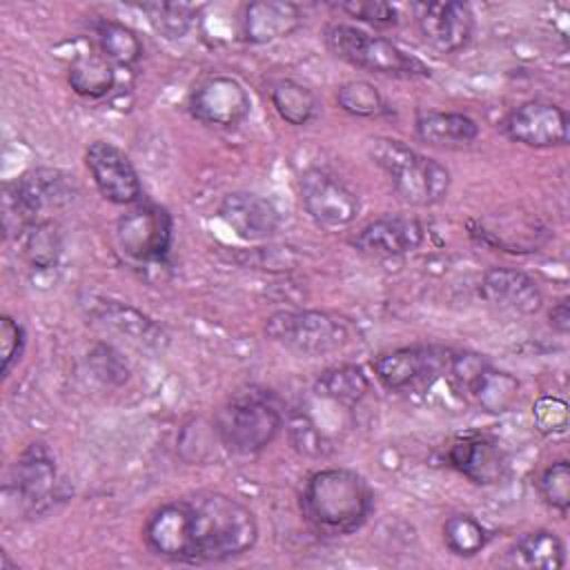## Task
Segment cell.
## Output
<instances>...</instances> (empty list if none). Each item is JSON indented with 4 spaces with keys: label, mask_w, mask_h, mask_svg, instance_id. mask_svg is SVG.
Wrapping results in <instances>:
<instances>
[{
    "label": "cell",
    "mask_w": 570,
    "mask_h": 570,
    "mask_svg": "<svg viewBox=\"0 0 570 570\" xmlns=\"http://www.w3.org/2000/svg\"><path fill=\"white\" fill-rule=\"evenodd\" d=\"M258 521L225 492H196L156 505L142 523L145 548L167 561L216 563L254 548Z\"/></svg>",
    "instance_id": "obj_1"
},
{
    "label": "cell",
    "mask_w": 570,
    "mask_h": 570,
    "mask_svg": "<svg viewBox=\"0 0 570 570\" xmlns=\"http://www.w3.org/2000/svg\"><path fill=\"white\" fill-rule=\"evenodd\" d=\"M94 316L109 330L127 336L129 341L138 345H151L163 347L167 336L160 325H156L149 316L138 312L136 307L120 303V301H100L94 307Z\"/></svg>",
    "instance_id": "obj_23"
},
{
    "label": "cell",
    "mask_w": 570,
    "mask_h": 570,
    "mask_svg": "<svg viewBox=\"0 0 570 570\" xmlns=\"http://www.w3.org/2000/svg\"><path fill=\"white\" fill-rule=\"evenodd\" d=\"M58 465L42 443L24 448L2 485V508L18 519H38L60 499Z\"/></svg>",
    "instance_id": "obj_7"
},
{
    "label": "cell",
    "mask_w": 570,
    "mask_h": 570,
    "mask_svg": "<svg viewBox=\"0 0 570 570\" xmlns=\"http://www.w3.org/2000/svg\"><path fill=\"white\" fill-rule=\"evenodd\" d=\"M305 523L323 537L356 532L374 508L370 483L350 468H323L307 476L298 494Z\"/></svg>",
    "instance_id": "obj_2"
},
{
    "label": "cell",
    "mask_w": 570,
    "mask_h": 570,
    "mask_svg": "<svg viewBox=\"0 0 570 570\" xmlns=\"http://www.w3.org/2000/svg\"><path fill=\"white\" fill-rule=\"evenodd\" d=\"M539 497L552 510L566 514L570 508V465L566 459L546 465L537 479Z\"/></svg>",
    "instance_id": "obj_33"
},
{
    "label": "cell",
    "mask_w": 570,
    "mask_h": 570,
    "mask_svg": "<svg viewBox=\"0 0 570 570\" xmlns=\"http://www.w3.org/2000/svg\"><path fill=\"white\" fill-rule=\"evenodd\" d=\"M445 461L476 485L501 483L508 474V456L499 441L488 434L456 436L445 450Z\"/></svg>",
    "instance_id": "obj_15"
},
{
    "label": "cell",
    "mask_w": 570,
    "mask_h": 570,
    "mask_svg": "<svg viewBox=\"0 0 570 570\" xmlns=\"http://www.w3.org/2000/svg\"><path fill=\"white\" fill-rule=\"evenodd\" d=\"M265 334L289 352L323 356L347 347L354 341V325L325 309H281L267 316Z\"/></svg>",
    "instance_id": "obj_8"
},
{
    "label": "cell",
    "mask_w": 570,
    "mask_h": 570,
    "mask_svg": "<svg viewBox=\"0 0 570 570\" xmlns=\"http://www.w3.org/2000/svg\"><path fill=\"white\" fill-rule=\"evenodd\" d=\"M85 165L100 196L114 205H136L142 196L138 171L129 156L109 140H94L85 149Z\"/></svg>",
    "instance_id": "obj_13"
},
{
    "label": "cell",
    "mask_w": 570,
    "mask_h": 570,
    "mask_svg": "<svg viewBox=\"0 0 570 570\" xmlns=\"http://www.w3.org/2000/svg\"><path fill=\"white\" fill-rule=\"evenodd\" d=\"M325 47L343 62L392 78H428L430 67L401 49L394 40L374 36L347 22H332L323 31Z\"/></svg>",
    "instance_id": "obj_6"
},
{
    "label": "cell",
    "mask_w": 570,
    "mask_h": 570,
    "mask_svg": "<svg viewBox=\"0 0 570 570\" xmlns=\"http://www.w3.org/2000/svg\"><path fill=\"white\" fill-rule=\"evenodd\" d=\"M140 9L147 13L151 27L165 38H183L198 13L196 7L183 2H147L140 4Z\"/></svg>",
    "instance_id": "obj_32"
},
{
    "label": "cell",
    "mask_w": 570,
    "mask_h": 570,
    "mask_svg": "<svg viewBox=\"0 0 570 570\" xmlns=\"http://www.w3.org/2000/svg\"><path fill=\"white\" fill-rule=\"evenodd\" d=\"M240 24L249 45H267L292 36L303 24V11L289 0H256L245 4Z\"/></svg>",
    "instance_id": "obj_20"
},
{
    "label": "cell",
    "mask_w": 570,
    "mask_h": 570,
    "mask_svg": "<svg viewBox=\"0 0 570 570\" xmlns=\"http://www.w3.org/2000/svg\"><path fill=\"white\" fill-rule=\"evenodd\" d=\"M414 134L430 147H463L479 138V122L463 111L425 109L414 118Z\"/></svg>",
    "instance_id": "obj_21"
},
{
    "label": "cell",
    "mask_w": 570,
    "mask_h": 570,
    "mask_svg": "<svg viewBox=\"0 0 570 570\" xmlns=\"http://www.w3.org/2000/svg\"><path fill=\"white\" fill-rule=\"evenodd\" d=\"M372 163L387 176L394 194L412 207H430L441 203L452 185L450 169L403 140L374 138L370 142Z\"/></svg>",
    "instance_id": "obj_4"
},
{
    "label": "cell",
    "mask_w": 570,
    "mask_h": 570,
    "mask_svg": "<svg viewBox=\"0 0 570 570\" xmlns=\"http://www.w3.org/2000/svg\"><path fill=\"white\" fill-rule=\"evenodd\" d=\"M89 367L94 370V376L100 379L107 385H122L129 376V367L122 361V356L107 343H98L89 352Z\"/></svg>",
    "instance_id": "obj_35"
},
{
    "label": "cell",
    "mask_w": 570,
    "mask_h": 570,
    "mask_svg": "<svg viewBox=\"0 0 570 570\" xmlns=\"http://www.w3.org/2000/svg\"><path fill=\"white\" fill-rule=\"evenodd\" d=\"M501 129L512 142L532 149L563 147L568 142V114L550 100H525L503 118Z\"/></svg>",
    "instance_id": "obj_14"
},
{
    "label": "cell",
    "mask_w": 570,
    "mask_h": 570,
    "mask_svg": "<svg viewBox=\"0 0 570 570\" xmlns=\"http://www.w3.org/2000/svg\"><path fill=\"white\" fill-rule=\"evenodd\" d=\"M314 392L343 407L358 405L370 392V379L358 365H334L323 370L314 381Z\"/></svg>",
    "instance_id": "obj_24"
},
{
    "label": "cell",
    "mask_w": 570,
    "mask_h": 570,
    "mask_svg": "<svg viewBox=\"0 0 570 570\" xmlns=\"http://www.w3.org/2000/svg\"><path fill=\"white\" fill-rule=\"evenodd\" d=\"M69 85L78 96L98 100L116 85L114 65H109L100 53L78 56L69 67Z\"/></svg>",
    "instance_id": "obj_29"
},
{
    "label": "cell",
    "mask_w": 570,
    "mask_h": 570,
    "mask_svg": "<svg viewBox=\"0 0 570 570\" xmlns=\"http://www.w3.org/2000/svg\"><path fill=\"white\" fill-rule=\"evenodd\" d=\"M503 566L559 570L566 566V546L561 537L548 528L523 532L503 554Z\"/></svg>",
    "instance_id": "obj_22"
},
{
    "label": "cell",
    "mask_w": 570,
    "mask_h": 570,
    "mask_svg": "<svg viewBox=\"0 0 570 570\" xmlns=\"http://www.w3.org/2000/svg\"><path fill=\"white\" fill-rule=\"evenodd\" d=\"M548 321H550V327L559 334H568L570 330V305H568V298H559L550 314H548Z\"/></svg>",
    "instance_id": "obj_39"
},
{
    "label": "cell",
    "mask_w": 570,
    "mask_h": 570,
    "mask_svg": "<svg viewBox=\"0 0 570 570\" xmlns=\"http://www.w3.org/2000/svg\"><path fill=\"white\" fill-rule=\"evenodd\" d=\"M187 109L194 120L207 127L229 129L247 118L252 98L236 78L214 73L194 85L187 98Z\"/></svg>",
    "instance_id": "obj_11"
},
{
    "label": "cell",
    "mask_w": 570,
    "mask_h": 570,
    "mask_svg": "<svg viewBox=\"0 0 570 570\" xmlns=\"http://www.w3.org/2000/svg\"><path fill=\"white\" fill-rule=\"evenodd\" d=\"M532 419L543 434H561L568 428V403L559 396L543 394L532 405Z\"/></svg>",
    "instance_id": "obj_37"
},
{
    "label": "cell",
    "mask_w": 570,
    "mask_h": 570,
    "mask_svg": "<svg viewBox=\"0 0 570 570\" xmlns=\"http://www.w3.org/2000/svg\"><path fill=\"white\" fill-rule=\"evenodd\" d=\"M24 258L38 267H53L62 254V232L53 218H42L31 223L18 238Z\"/></svg>",
    "instance_id": "obj_28"
},
{
    "label": "cell",
    "mask_w": 570,
    "mask_h": 570,
    "mask_svg": "<svg viewBox=\"0 0 570 570\" xmlns=\"http://www.w3.org/2000/svg\"><path fill=\"white\" fill-rule=\"evenodd\" d=\"M94 38H96L98 53L114 67L127 69L142 58V40L129 24L120 20H111V18L98 20L94 24Z\"/></svg>",
    "instance_id": "obj_25"
},
{
    "label": "cell",
    "mask_w": 570,
    "mask_h": 570,
    "mask_svg": "<svg viewBox=\"0 0 570 570\" xmlns=\"http://www.w3.org/2000/svg\"><path fill=\"white\" fill-rule=\"evenodd\" d=\"M287 432L294 448L307 456H325L332 452L330 441L316 428V423L305 412H292L287 419Z\"/></svg>",
    "instance_id": "obj_34"
},
{
    "label": "cell",
    "mask_w": 570,
    "mask_h": 570,
    "mask_svg": "<svg viewBox=\"0 0 570 570\" xmlns=\"http://www.w3.org/2000/svg\"><path fill=\"white\" fill-rule=\"evenodd\" d=\"M416 24L434 51L456 53L472 38L474 16L463 2H428L419 7Z\"/></svg>",
    "instance_id": "obj_16"
},
{
    "label": "cell",
    "mask_w": 570,
    "mask_h": 570,
    "mask_svg": "<svg viewBox=\"0 0 570 570\" xmlns=\"http://www.w3.org/2000/svg\"><path fill=\"white\" fill-rule=\"evenodd\" d=\"M218 218L243 240L269 238L281 225L276 205L254 191L225 194L218 205Z\"/></svg>",
    "instance_id": "obj_19"
},
{
    "label": "cell",
    "mask_w": 570,
    "mask_h": 570,
    "mask_svg": "<svg viewBox=\"0 0 570 570\" xmlns=\"http://www.w3.org/2000/svg\"><path fill=\"white\" fill-rule=\"evenodd\" d=\"M298 196L307 216L323 227H345L358 216V196L325 169H305L298 176Z\"/></svg>",
    "instance_id": "obj_12"
},
{
    "label": "cell",
    "mask_w": 570,
    "mask_h": 570,
    "mask_svg": "<svg viewBox=\"0 0 570 570\" xmlns=\"http://www.w3.org/2000/svg\"><path fill=\"white\" fill-rule=\"evenodd\" d=\"M269 100L281 120L289 125H307L318 114V100L309 87L294 78H278L269 87Z\"/></svg>",
    "instance_id": "obj_26"
},
{
    "label": "cell",
    "mask_w": 570,
    "mask_h": 570,
    "mask_svg": "<svg viewBox=\"0 0 570 570\" xmlns=\"http://www.w3.org/2000/svg\"><path fill=\"white\" fill-rule=\"evenodd\" d=\"M27 334L24 327L9 314H2L0 318V358H2V376H9L13 365L20 361L24 352Z\"/></svg>",
    "instance_id": "obj_36"
},
{
    "label": "cell",
    "mask_w": 570,
    "mask_h": 570,
    "mask_svg": "<svg viewBox=\"0 0 570 570\" xmlns=\"http://www.w3.org/2000/svg\"><path fill=\"white\" fill-rule=\"evenodd\" d=\"M338 11L347 13L350 18H356L361 22H367L372 27H394L399 22V11L396 7L387 4V2H361V0H352V2H338L336 4Z\"/></svg>",
    "instance_id": "obj_38"
},
{
    "label": "cell",
    "mask_w": 570,
    "mask_h": 570,
    "mask_svg": "<svg viewBox=\"0 0 570 570\" xmlns=\"http://www.w3.org/2000/svg\"><path fill=\"white\" fill-rule=\"evenodd\" d=\"M450 354L452 350L439 345H405L379 354L372 361V370L385 390L405 392L445 374Z\"/></svg>",
    "instance_id": "obj_10"
},
{
    "label": "cell",
    "mask_w": 570,
    "mask_h": 570,
    "mask_svg": "<svg viewBox=\"0 0 570 570\" xmlns=\"http://www.w3.org/2000/svg\"><path fill=\"white\" fill-rule=\"evenodd\" d=\"M468 392L476 399L479 407L490 414L508 412L519 396V381L510 372L497 370L490 363L479 372Z\"/></svg>",
    "instance_id": "obj_27"
},
{
    "label": "cell",
    "mask_w": 570,
    "mask_h": 570,
    "mask_svg": "<svg viewBox=\"0 0 570 570\" xmlns=\"http://www.w3.org/2000/svg\"><path fill=\"white\" fill-rule=\"evenodd\" d=\"M479 292L490 305L521 316H532L543 305L539 283L517 267L497 265L485 269Z\"/></svg>",
    "instance_id": "obj_18"
},
{
    "label": "cell",
    "mask_w": 570,
    "mask_h": 570,
    "mask_svg": "<svg viewBox=\"0 0 570 570\" xmlns=\"http://www.w3.org/2000/svg\"><path fill=\"white\" fill-rule=\"evenodd\" d=\"M78 194L76 178L62 169L38 167L9 180L2 189V223L9 238H18L31 223L69 205Z\"/></svg>",
    "instance_id": "obj_5"
},
{
    "label": "cell",
    "mask_w": 570,
    "mask_h": 570,
    "mask_svg": "<svg viewBox=\"0 0 570 570\" xmlns=\"http://www.w3.org/2000/svg\"><path fill=\"white\" fill-rule=\"evenodd\" d=\"M285 423L278 396L265 387L232 394L214 414V432L229 452L252 456L281 434Z\"/></svg>",
    "instance_id": "obj_3"
},
{
    "label": "cell",
    "mask_w": 570,
    "mask_h": 570,
    "mask_svg": "<svg viewBox=\"0 0 570 570\" xmlns=\"http://www.w3.org/2000/svg\"><path fill=\"white\" fill-rule=\"evenodd\" d=\"M488 539L485 525L468 512H454L443 523V543L454 557L470 559L479 554L488 546Z\"/></svg>",
    "instance_id": "obj_30"
},
{
    "label": "cell",
    "mask_w": 570,
    "mask_h": 570,
    "mask_svg": "<svg viewBox=\"0 0 570 570\" xmlns=\"http://www.w3.org/2000/svg\"><path fill=\"white\" fill-rule=\"evenodd\" d=\"M425 240L421 220L401 214H385L363 225L352 236V247L372 256H403L419 249Z\"/></svg>",
    "instance_id": "obj_17"
},
{
    "label": "cell",
    "mask_w": 570,
    "mask_h": 570,
    "mask_svg": "<svg viewBox=\"0 0 570 570\" xmlns=\"http://www.w3.org/2000/svg\"><path fill=\"white\" fill-rule=\"evenodd\" d=\"M171 214L156 203H136L116 220V243L138 263H160L171 249Z\"/></svg>",
    "instance_id": "obj_9"
},
{
    "label": "cell",
    "mask_w": 570,
    "mask_h": 570,
    "mask_svg": "<svg viewBox=\"0 0 570 570\" xmlns=\"http://www.w3.org/2000/svg\"><path fill=\"white\" fill-rule=\"evenodd\" d=\"M336 105L356 118H379L387 114V100L370 80H347L336 87Z\"/></svg>",
    "instance_id": "obj_31"
}]
</instances>
